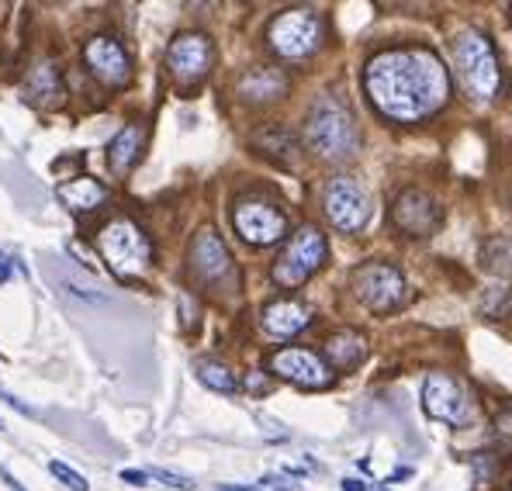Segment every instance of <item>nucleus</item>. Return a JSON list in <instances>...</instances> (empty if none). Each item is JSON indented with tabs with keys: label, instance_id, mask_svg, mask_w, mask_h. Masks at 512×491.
I'll use <instances>...</instances> for the list:
<instances>
[{
	"label": "nucleus",
	"instance_id": "nucleus-1",
	"mask_svg": "<svg viewBox=\"0 0 512 491\" xmlns=\"http://www.w3.org/2000/svg\"><path fill=\"white\" fill-rule=\"evenodd\" d=\"M367 97L391 122H419L443 108L450 77L429 49H388L367 63Z\"/></svg>",
	"mask_w": 512,
	"mask_h": 491
},
{
	"label": "nucleus",
	"instance_id": "nucleus-2",
	"mask_svg": "<svg viewBox=\"0 0 512 491\" xmlns=\"http://www.w3.org/2000/svg\"><path fill=\"white\" fill-rule=\"evenodd\" d=\"M305 142L322 160H346L360 149V132L353 115L336 101H319L305 122Z\"/></svg>",
	"mask_w": 512,
	"mask_h": 491
},
{
	"label": "nucleus",
	"instance_id": "nucleus-3",
	"mask_svg": "<svg viewBox=\"0 0 512 491\" xmlns=\"http://www.w3.org/2000/svg\"><path fill=\"white\" fill-rule=\"evenodd\" d=\"M97 249H101L104 263L111 267V274L118 277H139L153 260V246L142 236V229L128 218H115L97 232Z\"/></svg>",
	"mask_w": 512,
	"mask_h": 491
},
{
	"label": "nucleus",
	"instance_id": "nucleus-4",
	"mask_svg": "<svg viewBox=\"0 0 512 491\" xmlns=\"http://www.w3.org/2000/svg\"><path fill=\"white\" fill-rule=\"evenodd\" d=\"M454 56H457V70H461L464 87L471 90L474 97L488 101V97L499 94V56H495V45L488 35L481 32H461L454 42Z\"/></svg>",
	"mask_w": 512,
	"mask_h": 491
},
{
	"label": "nucleus",
	"instance_id": "nucleus-5",
	"mask_svg": "<svg viewBox=\"0 0 512 491\" xmlns=\"http://www.w3.org/2000/svg\"><path fill=\"white\" fill-rule=\"evenodd\" d=\"M267 42L277 56L284 59H305L319 49L322 42V21L315 11H284L270 21L267 28Z\"/></svg>",
	"mask_w": 512,
	"mask_h": 491
},
{
	"label": "nucleus",
	"instance_id": "nucleus-6",
	"mask_svg": "<svg viewBox=\"0 0 512 491\" xmlns=\"http://www.w3.org/2000/svg\"><path fill=\"white\" fill-rule=\"evenodd\" d=\"M326 260V239L315 225H301L291 236V243L284 246V253L274 263V281L281 287H298L305 284L315 270Z\"/></svg>",
	"mask_w": 512,
	"mask_h": 491
},
{
	"label": "nucleus",
	"instance_id": "nucleus-7",
	"mask_svg": "<svg viewBox=\"0 0 512 491\" xmlns=\"http://www.w3.org/2000/svg\"><path fill=\"white\" fill-rule=\"evenodd\" d=\"M353 294L364 301L371 312H395L405 298V277L391 263H364L353 270Z\"/></svg>",
	"mask_w": 512,
	"mask_h": 491
},
{
	"label": "nucleus",
	"instance_id": "nucleus-8",
	"mask_svg": "<svg viewBox=\"0 0 512 491\" xmlns=\"http://www.w3.org/2000/svg\"><path fill=\"white\" fill-rule=\"evenodd\" d=\"M322 208L326 218L340 232H360L371 218V198L353 177H333L322 191Z\"/></svg>",
	"mask_w": 512,
	"mask_h": 491
},
{
	"label": "nucleus",
	"instance_id": "nucleus-9",
	"mask_svg": "<svg viewBox=\"0 0 512 491\" xmlns=\"http://www.w3.org/2000/svg\"><path fill=\"white\" fill-rule=\"evenodd\" d=\"M423 409L433 419L447 422V426H468L474 419L471 395L464 391L461 381H454L450 374H429L423 384Z\"/></svg>",
	"mask_w": 512,
	"mask_h": 491
},
{
	"label": "nucleus",
	"instance_id": "nucleus-10",
	"mask_svg": "<svg viewBox=\"0 0 512 491\" xmlns=\"http://www.w3.org/2000/svg\"><path fill=\"white\" fill-rule=\"evenodd\" d=\"M232 225L250 246H270L288 232V218L277 208L263 205V201H243L232 211Z\"/></svg>",
	"mask_w": 512,
	"mask_h": 491
},
{
	"label": "nucleus",
	"instance_id": "nucleus-11",
	"mask_svg": "<svg viewBox=\"0 0 512 491\" xmlns=\"http://www.w3.org/2000/svg\"><path fill=\"white\" fill-rule=\"evenodd\" d=\"M212 59H215L212 42H208L201 32L177 35V39L170 42V49H167V66H170V73L180 83L201 80L208 70H212Z\"/></svg>",
	"mask_w": 512,
	"mask_h": 491
},
{
	"label": "nucleus",
	"instance_id": "nucleus-12",
	"mask_svg": "<svg viewBox=\"0 0 512 491\" xmlns=\"http://www.w3.org/2000/svg\"><path fill=\"white\" fill-rule=\"evenodd\" d=\"M270 370L281 374L284 381L298 384V388H329L333 384V370L322 364V357H315L312 350H298V346L274 353Z\"/></svg>",
	"mask_w": 512,
	"mask_h": 491
},
{
	"label": "nucleus",
	"instance_id": "nucleus-13",
	"mask_svg": "<svg viewBox=\"0 0 512 491\" xmlns=\"http://www.w3.org/2000/svg\"><path fill=\"white\" fill-rule=\"evenodd\" d=\"M84 59L90 66V73H94L104 87H125V83L132 80V63H128V52L115 39H108V35H97V39H90L87 49H84Z\"/></svg>",
	"mask_w": 512,
	"mask_h": 491
},
{
	"label": "nucleus",
	"instance_id": "nucleus-14",
	"mask_svg": "<svg viewBox=\"0 0 512 491\" xmlns=\"http://www.w3.org/2000/svg\"><path fill=\"white\" fill-rule=\"evenodd\" d=\"M391 218H395V225L405 236H429L440 225V208H436V201L426 191H405L398 194Z\"/></svg>",
	"mask_w": 512,
	"mask_h": 491
},
{
	"label": "nucleus",
	"instance_id": "nucleus-15",
	"mask_svg": "<svg viewBox=\"0 0 512 491\" xmlns=\"http://www.w3.org/2000/svg\"><path fill=\"white\" fill-rule=\"evenodd\" d=\"M191 263H194V274H198L201 281H218V277L229 274V267H232L229 249H225V243L212 229H205L198 239H194Z\"/></svg>",
	"mask_w": 512,
	"mask_h": 491
},
{
	"label": "nucleus",
	"instance_id": "nucleus-16",
	"mask_svg": "<svg viewBox=\"0 0 512 491\" xmlns=\"http://www.w3.org/2000/svg\"><path fill=\"white\" fill-rule=\"evenodd\" d=\"M312 322V312H308L301 301L295 298H281V301H270L267 308H263V329L270 332V336H295Z\"/></svg>",
	"mask_w": 512,
	"mask_h": 491
},
{
	"label": "nucleus",
	"instance_id": "nucleus-17",
	"mask_svg": "<svg viewBox=\"0 0 512 491\" xmlns=\"http://www.w3.org/2000/svg\"><path fill=\"white\" fill-rule=\"evenodd\" d=\"M56 198L70 211H94L97 205L108 201V191H104L94 177H73L56 187Z\"/></svg>",
	"mask_w": 512,
	"mask_h": 491
},
{
	"label": "nucleus",
	"instance_id": "nucleus-18",
	"mask_svg": "<svg viewBox=\"0 0 512 491\" xmlns=\"http://www.w3.org/2000/svg\"><path fill=\"white\" fill-rule=\"evenodd\" d=\"M284 90H288V77H284L281 70H270V66L250 70L239 80V94H243L246 101H277Z\"/></svg>",
	"mask_w": 512,
	"mask_h": 491
},
{
	"label": "nucleus",
	"instance_id": "nucleus-19",
	"mask_svg": "<svg viewBox=\"0 0 512 491\" xmlns=\"http://www.w3.org/2000/svg\"><path fill=\"white\" fill-rule=\"evenodd\" d=\"M326 357L333 360V367L340 370H353L360 364V360L367 357V343L360 332H336V336L326 339Z\"/></svg>",
	"mask_w": 512,
	"mask_h": 491
},
{
	"label": "nucleus",
	"instance_id": "nucleus-20",
	"mask_svg": "<svg viewBox=\"0 0 512 491\" xmlns=\"http://www.w3.org/2000/svg\"><path fill=\"white\" fill-rule=\"evenodd\" d=\"M139 146H142V125H125L108 146V166L115 173H125L135 163V156H139Z\"/></svg>",
	"mask_w": 512,
	"mask_h": 491
},
{
	"label": "nucleus",
	"instance_id": "nucleus-21",
	"mask_svg": "<svg viewBox=\"0 0 512 491\" xmlns=\"http://www.w3.org/2000/svg\"><path fill=\"white\" fill-rule=\"evenodd\" d=\"M25 90H28V97H32V101H39V104L59 101V97H63V83H59L56 66H52V63L35 66L32 77H28V83H25Z\"/></svg>",
	"mask_w": 512,
	"mask_h": 491
},
{
	"label": "nucleus",
	"instance_id": "nucleus-22",
	"mask_svg": "<svg viewBox=\"0 0 512 491\" xmlns=\"http://www.w3.org/2000/svg\"><path fill=\"white\" fill-rule=\"evenodd\" d=\"M194 370H198V381L208 384L212 391H222V395H232V391H236V377H232V370L225 364H215V360H198Z\"/></svg>",
	"mask_w": 512,
	"mask_h": 491
},
{
	"label": "nucleus",
	"instance_id": "nucleus-23",
	"mask_svg": "<svg viewBox=\"0 0 512 491\" xmlns=\"http://www.w3.org/2000/svg\"><path fill=\"white\" fill-rule=\"evenodd\" d=\"M481 256H485L488 270H495V274H512V236L492 239V243L481 249Z\"/></svg>",
	"mask_w": 512,
	"mask_h": 491
},
{
	"label": "nucleus",
	"instance_id": "nucleus-24",
	"mask_svg": "<svg viewBox=\"0 0 512 491\" xmlns=\"http://www.w3.org/2000/svg\"><path fill=\"white\" fill-rule=\"evenodd\" d=\"M52 281H59L66 287V291L73 294V298H80V301H87V305H108V294H101L97 287H90V284H80V281H73L70 274H52Z\"/></svg>",
	"mask_w": 512,
	"mask_h": 491
},
{
	"label": "nucleus",
	"instance_id": "nucleus-25",
	"mask_svg": "<svg viewBox=\"0 0 512 491\" xmlns=\"http://www.w3.org/2000/svg\"><path fill=\"white\" fill-rule=\"evenodd\" d=\"M49 474L56 481H63L70 491H90V481L84 478V474H77L70 464H63V460H49Z\"/></svg>",
	"mask_w": 512,
	"mask_h": 491
},
{
	"label": "nucleus",
	"instance_id": "nucleus-26",
	"mask_svg": "<svg viewBox=\"0 0 512 491\" xmlns=\"http://www.w3.org/2000/svg\"><path fill=\"white\" fill-rule=\"evenodd\" d=\"M149 478H156V481H163L167 488H177V491H194L198 485H194L191 478H184V474H177V471H163V467H153V471H146Z\"/></svg>",
	"mask_w": 512,
	"mask_h": 491
},
{
	"label": "nucleus",
	"instance_id": "nucleus-27",
	"mask_svg": "<svg viewBox=\"0 0 512 491\" xmlns=\"http://www.w3.org/2000/svg\"><path fill=\"white\" fill-rule=\"evenodd\" d=\"M122 481H128V485H146L149 481V474L146 471H132V467H128V471H122Z\"/></svg>",
	"mask_w": 512,
	"mask_h": 491
},
{
	"label": "nucleus",
	"instance_id": "nucleus-28",
	"mask_svg": "<svg viewBox=\"0 0 512 491\" xmlns=\"http://www.w3.org/2000/svg\"><path fill=\"white\" fill-rule=\"evenodd\" d=\"M218 491H295V488H263V485L246 488V485H218Z\"/></svg>",
	"mask_w": 512,
	"mask_h": 491
},
{
	"label": "nucleus",
	"instance_id": "nucleus-29",
	"mask_svg": "<svg viewBox=\"0 0 512 491\" xmlns=\"http://www.w3.org/2000/svg\"><path fill=\"white\" fill-rule=\"evenodd\" d=\"M0 481H4V485H7V488H11V491H25V488H21V485H18V478H14V474H11V471H7V467H4V464H0Z\"/></svg>",
	"mask_w": 512,
	"mask_h": 491
},
{
	"label": "nucleus",
	"instance_id": "nucleus-30",
	"mask_svg": "<svg viewBox=\"0 0 512 491\" xmlns=\"http://www.w3.org/2000/svg\"><path fill=\"white\" fill-rule=\"evenodd\" d=\"M7 281H11V260L0 256V284H7Z\"/></svg>",
	"mask_w": 512,
	"mask_h": 491
},
{
	"label": "nucleus",
	"instance_id": "nucleus-31",
	"mask_svg": "<svg viewBox=\"0 0 512 491\" xmlns=\"http://www.w3.org/2000/svg\"><path fill=\"white\" fill-rule=\"evenodd\" d=\"M343 491H367V488H364V481H357V478H346V481H343Z\"/></svg>",
	"mask_w": 512,
	"mask_h": 491
}]
</instances>
